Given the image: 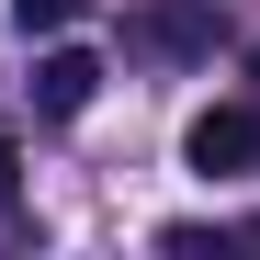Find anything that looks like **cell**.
Here are the masks:
<instances>
[{
	"mask_svg": "<svg viewBox=\"0 0 260 260\" xmlns=\"http://www.w3.org/2000/svg\"><path fill=\"white\" fill-rule=\"evenodd\" d=\"M91 91H102V57L91 46H46V57H34V113H91Z\"/></svg>",
	"mask_w": 260,
	"mask_h": 260,
	"instance_id": "cell-3",
	"label": "cell"
},
{
	"mask_svg": "<svg viewBox=\"0 0 260 260\" xmlns=\"http://www.w3.org/2000/svg\"><path fill=\"white\" fill-rule=\"evenodd\" d=\"M181 158L204 170V181H238V170H260V102H215V113H192Z\"/></svg>",
	"mask_w": 260,
	"mask_h": 260,
	"instance_id": "cell-2",
	"label": "cell"
},
{
	"mask_svg": "<svg viewBox=\"0 0 260 260\" xmlns=\"http://www.w3.org/2000/svg\"><path fill=\"white\" fill-rule=\"evenodd\" d=\"M79 12H91V0H12V23H23V34H68Z\"/></svg>",
	"mask_w": 260,
	"mask_h": 260,
	"instance_id": "cell-4",
	"label": "cell"
},
{
	"mask_svg": "<svg viewBox=\"0 0 260 260\" xmlns=\"http://www.w3.org/2000/svg\"><path fill=\"white\" fill-rule=\"evenodd\" d=\"M124 57H158V68L215 57V0H136L124 12Z\"/></svg>",
	"mask_w": 260,
	"mask_h": 260,
	"instance_id": "cell-1",
	"label": "cell"
},
{
	"mask_svg": "<svg viewBox=\"0 0 260 260\" xmlns=\"http://www.w3.org/2000/svg\"><path fill=\"white\" fill-rule=\"evenodd\" d=\"M249 79H260V46H249Z\"/></svg>",
	"mask_w": 260,
	"mask_h": 260,
	"instance_id": "cell-6",
	"label": "cell"
},
{
	"mask_svg": "<svg viewBox=\"0 0 260 260\" xmlns=\"http://www.w3.org/2000/svg\"><path fill=\"white\" fill-rule=\"evenodd\" d=\"M12 192H23V147L0 136V215H12Z\"/></svg>",
	"mask_w": 260,
	"mask_h": 260,
	"instance_id": "cell-5",
	"label": "cell"
}]
</instances>
